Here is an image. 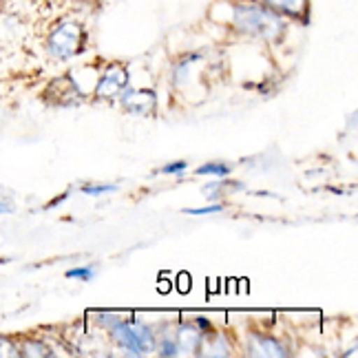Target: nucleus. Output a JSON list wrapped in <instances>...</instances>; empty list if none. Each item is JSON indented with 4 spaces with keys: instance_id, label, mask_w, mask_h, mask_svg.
Instances as JSON below:
<instances>
[{
    "instance_id": "17",
    "label": "nucleus",
    "mask_w": 358,
    "mask_h": 358,
    "mask_svg": "<svg viewBox=\"0 0 358 358\" xmlns=\"http://www.w3.org/2000/svg\"><path fill=\"white\" fill-rule=\"evenodd\" d=\"M98 321L104 323V325H111V327H113L115 323H120V319H115V316H111V314H100V316H98Z\"/></svg>"
},
{
    "instance_id": "15",
    "label": "nucleus",
    "mask_w": 358,
    "mask_h": 358,
    "mask_svg": "<svg viewBox=\"0 0 358 358\" xmlns=\"http://www.w3.org/2000/svg\"><path fill=\"white\" fill-rule=\"evenodd\" d=\"M224 206H206V208H195V210H186L188 215H215V213H222Z\"/></svg>"
},
{
    "instance_id": "10",
    "label": "nucleus",
    "mask_w": 358,
    "mask_h": 358,
    "mask_svg": "<svg viewBox=\"0 0 358 358\" xmlns=\"http://www.w3.org/2000/svg\"><path fill=\"white\" fill-rule=\"evenodd\" d=\"M228 173H230V169L222 162L203 164V166H199V171H197V175H219V177H226Z\"/></svg>"
},
{
    "instance_id": "12",
    "label": "nucleus",
    "mask_w": 358,
    "mask_h": 358,
    "mask_svg": "<svg viewBox=\"0 0 358 358\" xmlns=\"http://www.w3.org/2000/svg\"><path fill=\"white\" fill-rule=\"evenodd\" d=\"M93 268H73V270H69L66 272V277L69 279H82V281H91L93 279Z\"/></svg>"
},
{
    "instance_id": "1",
    "label": "nucleus",
    "mask_w": 358,
    "mask_h": 358,
    "mask_svg": "<svg viewBox=\"0 0 358 358\" xmlns=\"http://www.w3.org/2000/svg\"><path fill=\"white\" fill-rule=\"evenodd\" d=\"M235 27L241 34L261 40H279L285 31V22L279 13H274L261 3H245L235 9Z\"/></svg>"
},
{
    "instance_id": "16",
    "label": "nucleus",
    "mask_w": 358,
    "mask_h": 358,
    "mask_svg": "<svg viewBox=\"0 0 358 358\" xmlns=\"http://www.w3.org/2000/svg\"><path fill=\"white\" fill-rule=\"evenodd\" d=\"M179 283H177V287H179V292H188L190 290V274H186V272H182V274H179Z\"/></svg>"
},
{
    "instance_id": "11",
    "label": "nucleus",
    "mask_w": 358,
    "mask_h": 358,
    "mask_svg": "<svg viewBox=\"0 0 358 358\" xmlns=\"http://www.w3.org/2000/svg\"><path fill=\"white\" fill-rule=\"evenodd\" d=\"M11 356H20L18 343H13L7 336H0V358H11Z\"/></svg>"
},
{
    "instance_id": "8",
    "label": "nucleus",
    "mask_w": 358,
    "mask_h": 358,
    "mask_svg": "<svg viewBox=\"0 0 358 358\" xmlns=\"http://www.w3.org/2000/svg\"><path fill=\"white\" fill-rule=\"evenodd\" d=\"M201 341H203L201 332L192 327V325L179 327V332H177V348H184V350H188L192 354V352H197V348H201Z\"/></svg>"
},
{
    "instance_id": "7",
    "label": "nucleus",
    "mask_w": 358,
    "mask_h": 358,
    "mask_svg": "<svg viewBox=\"0 0 358 358\" xmlns=\"http://www.w3.org/2000/svg\"><path fill=\"white\" fill-rule=\"evenodd\" d=\"M248 352L252 356H287V352L283 350V345L277 338H268V336H261V334H252L250 341H248Z\"/></svg>"
},
{
    "instance_id": "9",
    "label": "nucleus",
    "mask_w": 358,
    "mask_h": 358,
    "mask_svg": "<svg viewBox=\"0 0 358 358\" xmlns=\"http://www.w3.org/2000/svg\"><path fill=\"white\" fill-rule=\"evenodd\" d=\"M20 356H29V358H40V356H51V350L47 348V343L43 341H24L18 345Z\"/></svg>"
},
{
    "instance_id": "18",
    "label": "nucleus",
    "mask_w": 358,
    "mask_h": 358,
    "mask_svg": "<svg viewBox=\"0 0 358 358\" xmlns=\"http://www.w3.org/2000/svg\"><path fill=\"white\" fill-rule=\"evenodd\" d=\"M11 210H13V206L0 199V215H7V213H11Z\"/></svg>"
},
{
    "instance_id": "4",
    "label": "nucleus",
    "mask_w": 358,
    "mask_h": 358,
    "mask_svg": "<svg viewBox=\"0 0 358 358\" xmlns=\"http://www.w3.org/2000/svg\"><path fill=\"white\" fill-rule=\"evenodd\" d=\"M127 85H129L127 69H124L122 64H111L100 76V80H98V85H95V91L93 93L98 95V98H102V100H111V98H115V95H120Z\"/></svg>"
},
{
    "instance_id": "2",
    "label": "nucleus",
    "mask_w": 358,
    "mask_h": 358,
    "mask_svg": "<svg viewBox=\"0 0 358 358\" xmlns=\"http://www.w3.org/2000/svg\"><path fill=\"white\" fill-rule=\"evenodd\" d=\"M82 43H85L82 27L73 20H62L58 27L51 29L47 38V51L56 60H69L82 49Z\"/></svg>"
},
{
    "instance_id": "13",
    "label": "nucleus",
    "mask_w": 358,
    "mask_h": 358,
    "mask_svg": "<svg viewBox=\"0 0 358 358\" xmlns=\"http://www.w3.org/2000/svg\"><path fill=\"white\" fill-rule=\"evenodd\" d=\"M113 190H117V186H85L82 188L85 195H104V192H113Z\"/></svg>"
},
{
    "instance_id": "14",
    "label": "nucleus",
    "mask_w": 358,
    "mask_h": 358,
    "mask_svg": "<svg viewBox=\"0 0 358 358\" xmlns=\"http://www.w3.org/2000/svg\"><path fill=\"white\" fill-rule=\"evenodd\" d=\"M186 162H173V164H166V166L162 169V173H166V175H177V173H182L186 171Z\"/></svg>"
},
{
    "instance_id": "6",
    "label": "nucleus",
    "mask_w": 358,
    "mask_h": 358,
    "mask_svg": "<svg viewBox=\"0 0 358 358\" xmlns=\"http://www.w3.org/2000/svg\"><path fill=\"white\" fill-rule=\"evenodd\" d=\"M261 5H266L268 9H272L279 16H287V18H308V9L310 3L308 0H259Z\"/></svg>"
},
{
    "instance_id": "3",
    "label": "nucleus",
    "mask_w": 358,
    "mask_h": 358,
    "mask_svg": "<svg viewBox=\"0 0 358 358\" xmlns=\"http://www.w3.org/2000/svg\"><path fill=\"white\" fill-rule=\"evenodd\" d=\"M113 338L117 341V345L129 350L135 356L146 354V350L153 345V332L142 325V323H115L111 327Z\"/></svg>"
},
{
    "instance_id": "5",
    "label": "nucleus",
    "mask_w": 358,
    "mask_h": 358,
    "mask_svg": "<svg viewBox=\"0 0 358 358\" xmlns=\"http://www.w3.org/2000/svg\"><path fill=\"white\" fill-rule=\"evenodd\" d=\"M122 102L135 115H150L155 111V93L153 91H144V89L129 91V93H124Z\"/></svg>"
}]
</instances>
